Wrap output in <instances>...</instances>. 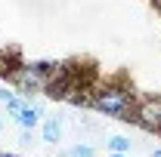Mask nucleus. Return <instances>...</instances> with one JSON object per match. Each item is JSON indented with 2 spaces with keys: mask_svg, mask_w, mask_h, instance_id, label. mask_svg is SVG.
Wrapping results in <instances>:
<instances>
[{
  "mask_svg": "<svg viewBox=\"0 0 161 157\" xmlns=\"http://www.w3.org/2000/svg\"><path fill=\"white\" fill-rule=\"evenodd\" d=\"M133 93L124 86V83H102L93 89L90 96V108L99 111L105 117H118V120H130L133 114Z\"/></svg>",
  "mask_w": 161,
  "mask_h": 157,
  "instance_id": "f257e3e1",
  "label": "nucleus"
},
{
  "mask_svg": "<svg viewBox=\"0 0 161 157\" xmlns=\"http://www.w3.org/2000/svg\"><path fill=\"white\" fill-rule=\"evenodd\" d=\"M50 68L53 65H22L13 68V83L19 86L22 93H43L47 89V77H50Z\"/></svg>",
  "mask_w": 161,
  "mask_h": 157,
  "instance_id": "f03ea898",
  "label": "nucleus"
},
{
  "mask_svg": "<svg viewBox=\"0 0 161 157\" xmlns=\"http://www.w3.org/2000/svg\"><path fill=\"white\" fill-rule=\"evenodd\" d=\"M130 120H136L142 129L149 133H161V96H146L133 105Z\"/></svg>",
  "mask_w": 161,
  "mask_h": 157,
  "instance_id": "7ed1b4c3",
  "label": "nucleus"
},
{
  "mask_svg": "<svg viewBox=\"0 0 161 157\" xmlns=\"http://www.w3.org/2000/svg\"><path fill=\"white\" fill-rule=\"evenodd\" d=\"M13 117H16V123H19L22 129H34V126L40 123V117H43V111H40L37 105H22Z\"/></svg>",
  "mask_w": 161,
  "mask_h": 157,
  "instance_id": "20e7f679",
  "label": "nucleus"
},
{
  "mask_svg": "<svg viewBox=\"0 0 161 157\" xmlns=\"http://www.w3.org/2000/svg\"><path fill=\"white\" fill-rule=\"evenodd\" d=\"M59 136H62V123H59V117H50L47 123H43V142L56 145V142H59Z\"/></svg>",
  "mask_w": 161,
  "mask_h": 157,
  "instance_id": "39448f33",
  "label": "nucleus"
},
{
  "mask_svg": "<svg viewBox=\"0 0 161 157\" xmlns=\"http://www.w3.org/2000/svg\"><path fill=\"white\" fill-rule=\"evenodd\" d=\"M108 148H112L115 154H127V151H130V139L127 136H112L108 139Z\"/></svg>",
  "mask_w": 161,
  "mask_h": 157,
  "instance_id": "423d86ee",
  "label": "nucleus"
},
{
  "mask_svg": "<svg viewBox=\"0 0 161 157\" xmlns=\"http://www.w3.org/2000/svg\"><path fill=\"white\" fill-rule=\"evenodd\" d=\"M68 154L71 157H93V148H90V145H75Z\"/></svg>",
  "mask_w": 161,
  "mask_h": 157,
  "instance_id": "0eeeda50",
  "label": "nucleus"
},
{
  "mask_svg": "<svg viewBox=\"0 0 161 157\" xmlns=\"http://www.w3.org/2000/svg\"><path fill=\"white\" fill-rule=\"evenodd\" d=\"M22 105H25V102H22V99H16V96H13V99H9V102H6V111H9V114H16V111H19Z\"/></svg>",
  "mask_w": 161,
  "mask_h": 157,
  "instance_id": "6e6552de",
  "label": "nucleus"
},
{
  "mask_svg": "<svg viewBox=\"0 0 161 157\" xmlns=\"http://www.w3.org/2000/svg\"><path fill=\"white\" fill-rule=\"evenodd\" d=\"M9 99H13V93H6V89L0 86V102H9Z\"/></svg>",
  "mask_w": 161,
  "mask_h": 157,
  "instance_id": "1a4fd4ad",
  "label": "nucleus"
},
{
  "mask_svg": "<svg viewBox=\"0 0 161 157\" xmlns=\"http://www.w3.org/2000/svg\"><path fill=\"white\" fill-rule=\"evenodd\" d=\"M155 9H158V13H161V0H155Z\"/></svg>",
  "mask_w": 161,
  "mask_h": 157,
  "instance_id": "9d476101",
  "label": "nucleus"
},
{
  "mask_svg": "<svg viewBox=\"0 0 161 157\" xmlns=\"http://www.w3.org/2000/svg\"><path fill=\"white\" fill-rule=\"evenodd\" d=\"M0 157H16V154H6V151H0Z\"/></svg>",
  "mask_w": 161,
  "mask_h": 157,
  "instance_id": "9b49d317",
  "label": "nucleus"
},
{
  "mask_svg": "<svg viewBox=\"0 0 161 157\" xmlns=\"http://www.w3.org/2000/svg\"><path fill=\"white\" fill-rule=\"evenodd\" d=\"M152 157H161V151H152Z\"/></svg>",
  "mask_w": 161,
  "mask_h": 157,
  "instance_id": "f8f14e48",
  "label": "nucleus"
},
{
  "mask_svg": "<svg viewBox=\"0 0 161 157\" xmlns=\"http://www.w3.org/2000/svg\"><path fill=\"white\" fill-rule=\"evenodd\" d=\"M112 157H127V154H115V151H112Z\"/></svg>",
  "mask_w": 161,
  "mask_h": 157,
  "instance_id": "ddd939ff",
  "label": "nucleus"
},
{
  "mask_svg": "<svg viewBox=\"0 0 161 157\" xmlns=\"http://www.w3.org/2000/svg\"><path fill=\"white\" fill-rule=\"evenodd\" d=\"M0 126H3V123H0Z\"/></svg>",
  "mask_w": 161,
  "mask_h": 157,
  "instance_id": "4468645a",
  "label": "nucleus"
}]
</instances>
